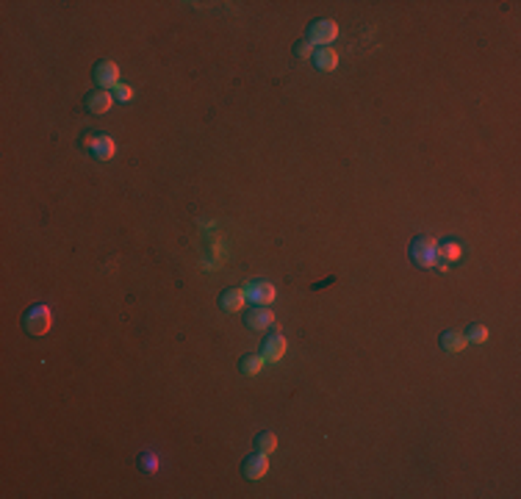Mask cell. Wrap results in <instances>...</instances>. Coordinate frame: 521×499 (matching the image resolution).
<instances>
[{
	"label": "cell",
	"mask_w": 521,
	"mask_h": 499,
	"mask_svg": "<svg viewBox=\"0 0 521 499\" xmlns=\"http://www.w3.org/2000/svg\"><path fill=\"white\" fill-rule=\"evenodd\" d=\"M80 148L89 155H95L97 161H112L116 155V145L109 133H97V131H86L80 136Z\"/></svg>",
	"instance_id": "1"
},
{
	"label": "cell",
	"mask_w": 521,
	"mask_h": 499,
	"mask_svg": "<svg viewBox=\"0 0 521 499\" xmlns=\"http://www.w3.org/2000/svg\"><path fill=\"white\" fill-rule=\"evenodd\" d=\"M50 322H53V313H50V308L37 303V306H31L25 313H23V327H25V333L28 336H44L47 330H50Z\"/></svg>",
	"instance_id": "2"
},
{
	"label": "cell",
	"mask_w": 521,
	"mask_h": 499,
	"mask_svg": "<svg viewBox=\"0 0 521 499\" xmlns=\"http://www.w3.org/2000/svg\"><path fill=\"white\" fill-rule=\"evenodd\" d=\"M436 239L433 236H416L413 241H410V261L416 264V267H436L438 264V255H436Z\"/></svg>",
	"instance_id": "3"
},
{
	"label": "cell",
	"mask_w": 521,
	"mask_h": 499,
	"mask_svg": "<svg viewBox=\"0 0 521 499\" xmlns=\"http://www.w3.org/2000/svg\"><path fill=\"white\" fill-rule=\"evenodd\" d=\"M338 37V25L333 20H313L308 25V42L319 47H330V42Z\"/></svg>",
	"instance_id": "4"
},
{
	"label": "cell",
	"mask_w": 521,
	"mask_h": 499,
	"mask_svg": "<svg viewBox=\"0 0 521 499\" xmlns=\"http://www.w3.org/2000/svg\"><path fill=\"white\" fill-rule=\"evenodd\" d=\"M244 297L253 303V306H269L272 300H275V286L269 283V280H247L244 286Z\"/></svg>",
	"instance_id": "5"
},
{
	"label": "cell",
	"mask_w": 521,
	"mask_h": 499,
	"mask_svg": "<svg viewBox=\"0 0 521 499\" xmlns=\"http://www.w3.org/2000/svg\"><path fill=\"white\" fill-rule=\"evenodd\" d=\"M286 336L272 325L269 327V336L263 339V344H260V355H263V361H280L283 355H286Z\"/></svg>",
	"instance_id": "6"
},
{
	"label": "cell",
	"mask_w": 521,
	"mask_h": 499,
	"mask_svg": "<svg viewBox=\"0 0 521 499\" xmlns=\"http://www.w3.org/2000/svg\"><path fill=\"white\" fill-rule=\"evenodd\" d=\"M92 78H95V83L100 89H112V86L119 83V67L114 64L112 59H100L95 64V70H92Z\"/></svg>",
	"instance_id": "7"
},
{
	"label": "cell",
	"mask_w": 521,
	"mask_h": 499,
	"mask_svg": "<svg viewBox=\"0 0 521 499\" xmlns=\"http://www.w3.org/2000/svg\"><path fill=\"white\" fill-rule=\"evenodd\" d=\"M436 255H438V264H436V267L441 269V272H447V264L460 261V255H463V244H460L457 239H441V241L436 244Z\"/></svg>",
	"instance_id": "8"
},
{
	"label": "cell",
	"mask_w": 521,
	"mask_h": 499,
	"mask_svg": "<svg viewBox=\"0 0 521 499\" xmlns=\"http://www.w3.org/2000/svg\"><path fill=\"white\" fill-rule=\"evenodd\" d=\"M244 325L250 327V330H269L272 325H275V313L269 311V306H253L247 313H244Z\"/></svg>",
	"instance_id": "9"
},
{
	"label": "cell",
	"mask_w": 521,
	"mask_h": 499,
	"mask_svg": "<svg viewBox=\"0 0 521 499\" xmlns=\"http://www.w3.org/2000/svg\"><path fill=\"white\" fill-rule=\"evenodd\" d=\"M241 474H244L247 480H263V477L269 474V458H266V452H253V455H247V458L241 461Z\"/></svg>",
	"instance_id": "10"
},
{
	"label": "cell",
	"mask_w": 521,
	"mask_h": 499,
	"mask_svg": "<svg viewBox=\"0 0 521 499\" xmlns=\"http://www.w3.org/2000/svg\"><path fill=\"white\" fill-rule=\"evenodd\" d=\"M83 106H86L89 114H106L114 106V95L109 89H95V92H89L83 97Z\"/></svg>",
	"instance_id": "11"
},
{
	"label": "cell",
	"mask_w": 521,
	"mask_h": 499,
	"mask_svg": "<svg viewBox=\"0 0 521 499\" xmlns=\"http://www.w3.org/2000/svg\"><path fill=\"white\" fill-rule=\"evenodd\" d=\"M244 303H247V297H244V289H239V286L224 289L222 294H220V308H222L224 313H239L244 308Z\"/></svg>",
	"instance_id": "12"
},
{
	"label": "cell",
	"mask_w": 521,
	"mask_h": 499,
	"mask_svg": "<svg viewBox=\"0 0 521 499\" xmlns=\"http://www.w3.org/2000/svg\"><path fill=\"white\" fill-rule=\"evenodd\" d=\"M311 61H313V67L319 73H333L335 67H338V53H335L333 47H319V50H313Z\"/></svg>",
	"instance_id": "13"
},
{
	"label": "cell",
	"mask_w": 521,
	"mask_h": 499,
	"mask_svg": "<svg viewBox=\"0 0 521 499\" xmlns=\"http://www.w3.org/2000/svg\"><path fill=\"white\" fill-rule=\"evenodd\" d=\"M438 344L444 347L447 352H463L469 342H466V336L460 333V330H444L441 336H438Z\"/></svg>",
	"instance_id": "14"
},
{
	"label": "cell",
	"mask_w": 521,
	"mask_h": 499,
	"mask_svg": "<svg viewBox=\"0 0 521 499\" xmlns=\"http://www.w3.org/2000/svg\"><path fill=\"white\" fill-rule=\"evenodd\" d=\"M260 366H263V355H244L241 361H239V372L241 375H247V378H253V375H258Z\"/></svg>",
	"instance_id": "15"
},
{
	"label": "cell",
	"mask_w": 521,
	"mask_h": 499,
	"mask_svg": "<svg viewBox=\"0 0 521 499\" xmlns=\"http://www.w3.org/2000/svg\"><path fill=\"white\" fill-rule=\"evenodd\" d=\"M463 336H466L469 344H485V342H488V327L480 325V322H472V325L463 330Z\"/></svg>",
	"instance_id": "16"
},
{
	"label": "cell",
	"mask_w": 521,
	"mask_h": 499,
	"mask_svg": "<svg viewBox=\"0 0 521 499\" xmlns=\"http://www.w3.org/2000/svg\"><path fill=\"white\" fill-rule=\"evenodd\" d=\"M253 444H256V450H258V452H266V455H269V452H275V450H277V435H275V433H269V430H263V433H258V435L253 438Z\"/></svg>",
	"instance_id": "17"
},
{
	"label": "cell",
	"mask_w": 521,
	"mask_h": 499,
	"mask_svg": "<svg viewBox=\"0 0 521 499\" xmlns=\"http://www.w3.org/2000/svg\"><path fill=\"white\" fill-rule=\"evenodd\" d=\"M158 469V458H155V452H142L139 455V471H145V474H152Z\"/></svg>",
	"instance_id": "18"
},
{
	"label": "cell",
	"mask_w": 521,
	"mask_h": 499,
	"mask_svg": "<svg viewBox=\"0 0 521 499\" xmlns=\"http://www.w3.org/2000/svg\"><path fill=\"white\" fill-rule=\"evenodd\" d=\"M294 56H297V59H311V56H313V44H311L308 39H297V44H294Z\"/></svg>",
	"instance_id": "19"
},
{
	"label": "cell",
	"mask_w": 521,
	"mask_h": 499,
	"mask_svg": "<svg viewBox=\"0 0 521 499\" xmlns=\"http://www.w3.org/2000/svg\"><path fill=\"white\" fill-rule=\"evenodd\" d=\"M114 97L122 100V103H131V100H133V89L125 86V83H116V86H114Z\"/></svg>",
	"instance_id": "20"
}]
</instances>
